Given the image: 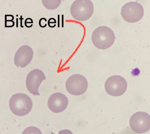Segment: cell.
Segmentation results:
<instances>
[{"label":"cell","mask_w":150,"mask_h":134,"mask_svg":"<svg viewBox=\"0 0 150 134\" xmlns=\"http://www.w3.org/2000/svg\"><path fill=\"white\" fill-rule=\"evenodd\" d=\"M31 98L26 94L17 93L11 98L9 107L14 115L22 116L28 115L33 108Z\"/></svg>","instance_id":"6da1fadb"},{"label":"cell","mask_w":150,"mask_h":134,"mask_svg":"<svg viewBox=\"0 0 150 134\" xmlns=\"http://www.w3.org/2000/svg\"><path fill=\"white\" fill-rule=\"evenodd\" d=\"M115 36L110 28L101 26L96 28L92 33L91 40L95 47L100 49H106L112 46Z\"/></svg>","instance_id":"7a4b0ae2"},{"label":"cell","mask_w":150,"mask_h":134,"mask_svg":"<svg viewBox=\"0 0 150 134\" xmlns=\"http://www.w3.org/2000/svg\"><path fill=\"white\" fill-rule=\"evenodd\" d=\"M70 11L71 16L76 21H86L92 16L94 7L90 0H76L71 4Z\"/></svg>","instance_id":"3957f363"},{"label":"cell","mask_w":150,"mask_h":134,"mask_svg":"<svg viewBox=\"0 0 150 134\" xmlns=\"http://www.w3.org/2000/svg\"><path fill=\"white\" fill-rule=\"evenodd\" d=\"M144 13V8L141 4L136 2H130L122 7L121 14L126 22L135 23L142 18Z\"/></svg>","instance_id":"277c9868"},{"label":"cell","mask_w":150,"mask_h":134,"mask_svg":"<svg viewBox=\"0 0 150 134\" xmlns=\"http://www.w3.org/2000/svg\"><path fill=\"white\" fill-rule=\"evenodd\" d=\"M104 88L108 95L113 96H120L126 91L127 82L120 75H113L105 81Z\"/></svg>","instance_id":"5b68a950"},{"label":"cell","mask_w":150,"mask_h":134,"mask_svg":"<svg viewBox=\"0 0 150 134\" xmlns=\"http://www.w3.org/2000/svg\"><path fill=\"white\" fill-rule=\"evenodd\" d=\"M67 91L71 95L78 96L84 94L88 88L87 80L80 74H75L70 76L65 83Z\"/></svg>","instance_id":"8992f818"},{"label":"cell","mask_w":150,"mask_h":134,"mask_svg":"<svg viewBox=\"0 0 150 134\" xmlns=\"http://www.w3.org/2000/svg\"><path fill=\"white\" fill-rule=\"evenodd\" d=\"M130 128L134 132L138 134L147 132L150 129V116L145 112L135 113L129 120Z\"/></svg>","instance_id":"52a82bcc"},{"label":"cell","mask_w":150,"mask_h":134,"mask_svg":"<svg viewBox=\"0 0 150 134\" xmlns=\"http://www.w3.org/2000/svg\"><path fill=\"white\" fill-rule=\"evenodd\" d=\"M45 79V75L40 69H36L31 71L26 78L25 84L27 89L33 95L39 96V88L42 82Z\"/></svg>","instance_id":"ba28073f"},{"label":"cell","mask_w":150,"mask_h":134,"mask_svg":"<svg viewBox=\"0 0 150 134\" xmlns=\"http://www.w3.org/2000/svg\"><path fill=\"white\" fill-rule=\"evenodd\" d=\"M34 56L32 48L26 45L20 47L14 57V63L17 67L24 68L30 63Z\"/></svg>","instance_id":"9c48e42d"},{"label":"cell","mask_w":150,"mask_h":134,"mask_svg":"<svg viewBox=\"0 0 150 134\" xmlns=\"http://www.w3.org/2000/svg\"><path fill=\"white\" fill-rule=\"evenodd\" d=\"M69 104V100L66 95L60 93H55L50 95L48 100L49 109L54 113H61L65 110Z\"/></svg>","instance_id":"30bf717a"},{"label":"cell","mask_w":150,"mask_h":134,"mask_svg":"<svg viewBox=\"0 0 150 134\" xmlns=\"http://www.w3.org/2000/svg\"><path fill=\"white\" fill-rule=\"evenodd\" d=\"M62 0H42L43 6L47 9L54 10L58 8Z\"/></svg>","instance_id":"8fae6325"},{"label":"cell","mask_w":150,"mask_h":134,"mask_svg":"<svg viewBox=\"0 0 150 134\" xmlns=\"http://www.w3.org/2000/svg\"><path fill=\"white\" fill-rule=\"evenodd\" d=\"M22 134H43L42 131L37 127L29 126L25 128Z\"/></svg>","instance_id":"7c38bea8"},{"label":"cell","mask_w":150,"mask_h":134,"mask_svg":"<svg viewBox=\"0 0 150 134\" xmlns=\"http://www.w3.org/2000/svg\"><path fill=\"white\" fill-rule=\"evenodd\" d=\"M58 134H73L70 130L69 129H64L60 130Z\"/></svg>","instance_id":"4fadbf2b"}]
</instances>
